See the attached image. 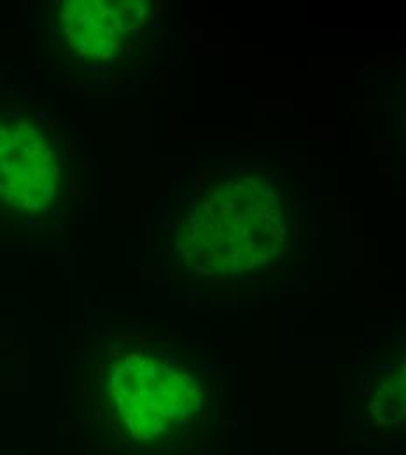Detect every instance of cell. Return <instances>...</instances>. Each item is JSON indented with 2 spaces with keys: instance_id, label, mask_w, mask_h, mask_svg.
Listing matches in <instances>:
<instances>
[{
  "instance_id": "1",
  "label": "cell",
  "mask_w": 406,
  "mask_h": 455,
  "mask_svg": "<svg viewBox=\"0 0 406 455\" xmlns=\"http://www.w3.org/2000/svg\"><path fill=\"white\" fill-rule=\"evenodd\" d=\"M59 184L48 137L25 119H0V204L14 211L44 209Z\"/></svg>"
},
{
  "instance_id": "2",
  "label": "cell",
  "mask_w": 406,
  "mask_h": 455,
  "mask_svg": "<svg viewBox=\"0 0 406 455\" xmlns=\"http://www.w3.org/2000/svg\"><path fill=\"white\" fill-rule=\"evenodd\" d=\"M131 4L68 2L61 9V28L70 46L88 57L106 58L139 20Z\"/></svg>"
}]
</instances>
